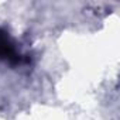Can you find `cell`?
Instances as JSON below:
<instances>
[{"label": "cell", "instance_id": "1", "mask_svg": "<svg viewBox=\"0 0 120 120\" xmlns=\"http://www.w3.org/2000/svg\"><path fill=\"white\" fill-rule=\"evenodd\" d=\"M0 61L11 67H17L26 62V56L20 52L11 35L3 28H0Z\"/></svg>", "mask_w": 120, "mask_h": 120}]
</instances>
